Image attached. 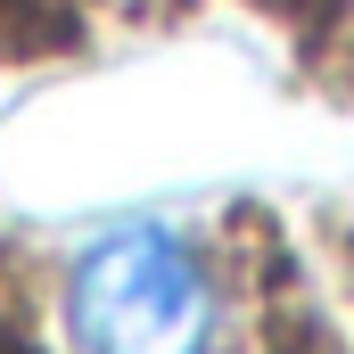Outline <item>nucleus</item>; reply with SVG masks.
Instances as JSON below:
<instances>
[{
    "label": "nucleus",
    "instance_id": "nucleus-1",
    "mask_svg": "<svg viewBox=\"0 0 354 354\" xmlns=\"http://www.w3.org/2000/svg\"><path fill=\"white\" fill-rule=\"evenodd\" d=\"M66 354H231L239 288L198 223H115L58 272Z\"/></svg>",
    "mask_w": 354,
    "mask_h": 354
}]
</instances>
